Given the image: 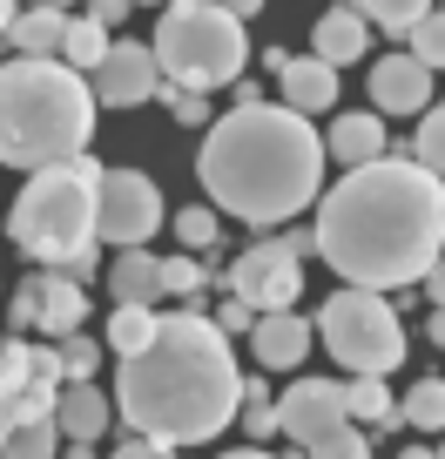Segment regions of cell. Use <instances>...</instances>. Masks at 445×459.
I'll list each match as a JSON object with an SVG mask.
<instances>
[{
    "mask_svg": "<svg viewBox=\"0 0 445 459\" xmlns=\"http://www.w3.org/2000/svg\"><path fill=\"white\" fill-rule=\"evenodd\" d=\"M317 257L358 290L425 284L445 257V176L425 162H364L317 196Z\"/></svg>",
    "mask_w": 445,
    "mask_h": 459,
    "instance_id": "cell-1",
    "label": "cell"
},
{
    "mask_svg": "<svg viewBox=\"0 0 445 459\" xmlns=\"http://www.w3.org/2000/svg\"><path fill=\"white\" fill-rule=\"evenodd\" d=\"M116 405L135 426V439L202 446L244 412V372L230 359V331L202 311L162 317L156 344L122 359Z\"/></svg>",
    "mask_w": 445,
    "mask_h": 459,
    "instance_id": "cell-2",
    "label": "cell"
},
{
    "mask_svg": "<svg viewBox=\"0 0 445 459\" xmlns=\"http://www.w3.org/2000/svg\"><path fill=\"white\" fill-rule=\"evenodd\" d=\"M324 162L330 156H324V135L311 129V115L284 108V101H244V108L216 115L202 129L196 183L210 189L216 210L263 230V223L311 210Z\"/></svg>",
    "mask_w": 445,
    "mask_h": 459,
    "instance_id": "cell-3",
    "label": "cell"
},
{
    "mask_svg": "<svg viewBox=\"0 0 445 459\" xmlns=\"http://www.w3.org/2000/svg\"><path fill=\"white\" fill-rule=\"evenodd\" d=\"M95 129V88L68 61H0V162L7 169H55L81 162Z\"/></svg>",
    "mask_w": 445,
    "mask_h": 459,
    "instance_id": "cell-4",
    "label": "cell"
},
{
    "mask_svg": "<svg viewBox=\"0 0 445 459\" xmlns=\"http://www.w3.org/2000/svg\"><path fill=\"white\" fill-rule=\"evenodd\" d=\"M95 176L101 162H55V169H34L28 189L7 210V237L28 250L47 271L88 277L95 271Z\"/></svg>",
    "mask_w": 445,
    "mask_h": 459,
    "instance_id": "cell-5",
    "label": "cell"
},
{
    "mask_svg": "<svg viewBox=\"0 0 445 459\" xmlns=\"http://www.w3.org/2000/svg\"><path fill=\"white\" fill-rule=\"evenodd\" d=\"M156 61H162V82L169 88L210 95V88L244 74L250 34H244V21H236L230 7H216V0H175L156 21Z\"/></svg>",
    "mask_w": 445,
    "mask_h": 459,
    "instance_id": "cell-6",
    "label": "cell"
},
{
    "mask_svg": "<svg viewBox=\"0 0 445 459\" xmlns=\"http://www.w3.org/2000/svg\"><path fill=\"white\" fill-rule=\"evenodd\" d=\"M317 338L351 378H385L405 359V325L385 304V290H358V284L330 290L324 311H317Z\"/></svg>",
    "mask_w": 445,
    "mask_h": 459,
    "instance_id": "cell-7",
    "label": "cell"
},
{
    "mask_svg": "<svg viewBox=\"0 0 445 459\" xmlns=\"http://www.w3.org/2000/svg\"><path fill=\"white\" fill-rule=\"evenodd\" d=\"M162 223V189L142 169H101L95 176V237L116 250H142Z\"/></svg>",
    "mask_w": 445,
    "mask_h": 459,
    "instance_id": "cell-8",
    "label": "cell"
},
{
    "mask_svg": "<svg viewBox=\"0 0 445 459\" xmlns=\"http://www.w3.org/2000/svg\"><path fill=\"white\" fill-rule=\"evenodd\" d=\"M297 290H304V257L284 237H263V244H250L244 257L230 264V298H244L257 317L297 311Z\"/></svg>",
    "mask_w": 445,
    "mask_h": 459,
    "instance_id": "cell-9",
    "label": "cell"
},
{
    "mask_svg": "<svg viewBox=\"0 0 445 459\" xmlns=\"http://www.w3.org/2000/svg\"><path fill=\"white\" fill-rule=\"evenodd\" d=\"M277 426H284V439H297L304 453H311L317 439H330L338 426H351L345 385H338V378H297V385L277 399Z\"/></svg>",
    "mask_w": 445,
    "mask_h": 459,
    "instance_id": "cell-10",
    "label": "cell"
},
{
    "mask_svg": "<svg viewBox=\"0 0 445 459\" xmlns=\"http://www.w3.org/2000/svg\"><path fill=\"white\" fill-rule=\"evenodd\" d=\"M88 88H95V108H142V101L162 88L156 48H149V41H116L108 61L88 74Z\"/></svg>",
    "mask_w": 445,
    "mask_h": 459,
    "instance_id": "cell-11",
    "label": "cell"
},
{
    "mask_svg": "<svg viewBox=\"0 0 445 459\" xmlns=\"http://www.w3.org/2000/svg\"><path fill=\"white\" fill-rule=\"evenodd\" d=\"M372 108L378 115H425L432 108V68L418 55H385L372 61Z\"/></svg>",
    "mask_w": 445,
    "mask_h": 459,
    "instance_id": "cell-12",
    "label": "cell"
},
{
    "mask_svg": "<svg viewBox=\"0 0 445 459\" xmlns=\"http://www.w3.org/2000/svg\"><path fill=\"white\" fill-rule=\"evenodd\" d=\"M311 338H317L311 317H297V311H270V317H257V331H250V351H257L263 372H297L304 351H311Z\"/></svg>",
    "mask_w": 445,
    "mask_h": 459,
    "instance_id": "cell-13",
    "label": "cell"
},
{
    "mask_svg": "<svg viewBox=\"0 0 445 459\" xmlns=\"http://www.w3.org/2000/svg\"><path fill=\"white\" fill-rule=\"evenodd\" d=\"M364 48H372V21H364L358 7H330V14H317V28H311V55L317 61L351 68V61H364Z\"/></svg>",
    "mask_w": 445,
    "mask_h": 459,
    "instance_id": "cell-14",
    "label": "cell"
},
{
    "mask_svg": "<svg viewBox=\"0 0 445 459\" xmlns=\"http://www.w3.org/2000/svg\"><path fill=\"white\" fill-rule=\"evenodd\" d=\"M324 156L345 162V169H364V162H385V122H378V108L364 115H338L324 129Z\"/></svg>",
    "mask_w": 445,
    "mask_h": 459,
    "instance_id": "cell-15",
    "label": "cell"
},
{
    "mask_svg": "<svg viewBox=\"0 0 445 459\" xmlns=\"http://www.w3.org/2000/svg\"><path fill=\"white\" fill-rule=\"evenodd\" d=\"M88 317V290H81V277H68V271H41L34 277V325H47V331H61V338H74V325Z\"/></svg>",
    "mask_w": 445,
    "mask_h": 459,
    "instance_id": "cell-16",
    "label": "cell"
},
{
    "mask_svg": "<svg viewBox=\"0 0 445 459\" xmlns=\"http://www.w3.org/2000/svg\"><path fill=\"white\" fill-rule=\"evenodd\" d=\"M277 82H284V108H297V115H324V108H338V68H330V61H317V55L290 61Z\"/></svg>",
    "mask_w": 445,
    "mask_h": 459,
    "instance_id": "cell-17",
    "label": "cell"
},
{
    "mask_svg": "<svg viewBox=\"0 0 445 459\" xmlns=\"http://www.w3.org/2000/svg\"><path fill=\"white\" fill-rule=\"evenodd\" d=\"M34 378H61V351L7 338V344H0V405H7V399H21V392H28Z\"/></svg>",
    "mask_w": 445,
    "mask_h": 459,
    "instance_id": "cell-18",
    "label": "cell"
},
{
    "mask_svg": "<svg viewBox=\"0 0 445 459\" xmlns=\"http://www.w3.org/2000/svg\"><path fill=\"white\" fill-rule=\"evenodd\" d=\"M101 290H108L116 304L162 298V257H149V250H122V257L108 264V277H101Z\"/></svg>",
    "mask_w": 445,
    "mask_h": 459,
    "instance_id": "cell-19",
    "label": "cell"
},
{
    "mask_svg": "<svg viewBox=\"0 0 445 459\" xmlns=\"http://www.w3.org/2000/svg\"><path fill=\"white\" fill-rule=\"evenodd\" d=\"M55 426H61V439L95 446L101 432H108V399H101V385H68L61 405H55Z\"/></svg>",
    "mask_w": 445,
    "mask_h": 459,
    "instance_id": "cell-20",
    "label": "cell"
},
{
    "mask_svg": "<svg viewBox=\"0 0 445 459\" xmlns=\"http://www.w3.org/2000/svg\"><path fill=\"white\" fill-rule=\"evenodd\" d=\"M14 55H28V61H61V41H68V14L61 7H28V14L14 21Z\"/></svg>",
    "mask_w": 445,
    "mask_h": 459,
    "instance_id": "cell-21",
    "label": "cell"
},
{
    "mask_svg": "<svg viewBox=\"0 0 445 459\" xmlns=\"http://www.w3.org/2000/svg\"><path fill=\"white\" fill-rule=\"evenodd\" d=\"M61 378H34L28 392H21V399H7L0 405V453H7V439H14L21 426H41V419H55V405H61Z\"/></svg>",
    "mask_w": 445,
    "mask_h": 459,
    "instance_id": "cell-22",
    "label": "cell"
},
{
    "mask_svg": "<svg viewBox=\"0 0 445 459\" xmlns=\"http://www.w3.org/2000/svg\"><path fill=\"white\" fill-rule=\"evenodd\" d=\"M162 331V317L149 311V304H116V317H108V351L116 359H135V351H149Z\"/></svg>",
    "mask_w": 445,
    "mask_h": 459,
    "instance_id": "cell-23",
    "label": "cell"
},
{
    "mask_svg": "<svg viewBox=\"0 0 445 459\" xmlns=\"http://www.w3.org/2000/svg\"><path fill=\"white\" fill-rule=\"evenodd\" d=\"M108 48H116V41H108V28L81 14V21H68V41H61V61H68L74 74H95L101 61H108Z\"/></svg>",
    "mask_w": 445,
    "mask_h": 459,
    "instance_id": "cell-24",
    "label": "cell"
},
{
    "mask_svg": "<svg viewBox=\"0 0 445 459\" xmlns=\"http://www.w3.org/2000/svg\"><path fill=\"white\" fill-rule=\"evenodd\" d=\"M398 419H405V426H418V432H445V378H418V385L405 392Z\"/></svg>",
    "mask_w": 445,
    "mask_h": 459,
    "instance_id": "cell-25",
    "label": "cell"
},
{
    "mask_svg": "<svg viewBox=\"0 0 445 459\" xmlns=\"http://www.w3.org/2000/svg\"><path fill=\"white\" fill-rule=\"evenodd\" d=\"M345 405H351V419H358V426H391V419H398L385 378H351V385H345Z\"/></svg>",
    "mask_w": 445,
    "mask_h": 459,
    "instance_id": "cell-26",
    "label": "cell"
},
{
    "mask_svg": "<svg viewBox=\"0 0 445 459\" xmlns=\"http://www.w3.org/2000/svg\"><path fill=\"white\" fill-rule=\"evenodd\" d=\"M432 7H439V0H358V14L372 21V28H385V34H412Z\"/></svg>",
    "mask_w": 445,
    "mask_h": 459,
    "instance_id": "cell-27",
    "label": "cell"
},
{
    "mask_svg": "<svg viewBox=\"0 0 445 459\" xmlns=\"http://www.w3.org/2000/svg\"><path fill=\"white\" fill-rule=\"evenodd\" d=\"M175 237H183L189 257H216V244H223V223H216V210H175Z\"/></svg>",
    "mask_w": 445,
    "mask_h": 459,
    "instance_id": "cell-28",
    "label": "cell"
},
{
    "mask_svg": "<svg viewBox=\"0 0 445 459\" xmlns=\"http://www.w3.org/2000/svg\"><path fill=\"white\" fill-rule=\"evenodd\" d=\"M0 459H61V426H55V419L21 426L14 439H7V453H0Z\"/></svg>",
    "mask_w": 445,
    "mask_h": 459,
    "instance_id": "cell-29",
    "label": "cell"
},
{
    "mask_svg": "<svg viewBox=\"0 0 445 459\" xmlns=\"http://www.w3.org/2000/svg\"><path fill=\"white\" fill-rule=\"evenodd\" d=\"M250 426V439H270V432H284L277 426V399L263 392V378H244V412H236Z\"/></svg>",
    "mask_w": 445,
    "mask_h": 459,
    "instance_id": "cell-30",
    "label": "cell"
},
{
    "mask_svg": "<svg viewBox=\"0 0 445 459\" xmlns=\"http://www.w3.org/2000/svg\"><path fill=\"white\" fill-rule=\"evenodd\" d=\"M412 162H425L432 176H445V108H425V122H418V135H412Z\"/></svg>",
    "mask_w": 445,
    "mask_h": 459,
    "instance_id": "cell-31",
    "label": "cell"
},
{
    "mask_svg": "<svg viewBox=\"0 0 445 459\" xmlns=\"http://www.w3.org/2000/svg\"><path fill=\"white\" fill-rule=\"evenodd\" d=\"M162 290L169 298H196V290H210V271H202V257H162Z\"/></svg>",
    "mask_w": 445,
    "mask_h": 459,
    "instance_id": "cell-32",
    "label": "cell"
},
{
    "mask_svg": "<svg viewBox=\"0 0 445 459\" xmlns=\"http://www.w3.org/2000/svg\"><path fill=\"white\" fill-rule=\"evenodd\" d=\"M412 55L425 61V68H445V7H432V14L412 28Z\"/></svg>",
    "mask_w": 445,
    "mask_h": 459,
    "instance_id": "cell-33",
    "label": "cell"
},
{
    "mask_svg": "<svg viewBox=\"0 0 445 459\" xmlns=\"http://www.w3.org/2000/svg\"><path fill=\"white\" fill-rule=\"evenodd\" d=\"M95 365H101V344H88V338H68V344H61V378H68V385H88V378H95Z\"/></svg>",
    "mask_w": 445,
    "mask_h": 459,
    "instance_id": "cell-34",
    "label": "cell"
},
{
    "mask_svg": "<svg viewBox=\"0 0 445 459\" xmlns=\"http://www.w3.org/2000/svg\"><path fill=\"white\" fill-rule=\"evenodd\" d=\"M364 453H372V446H364V432H358V426H338L330 439H317V446H311V459H364Z\"/></svg>",
    "mask_w": 445,
    "mask_h": 459,
    "instance_id": "cell-35",
    "label": "cell"
},
{
    "mask_svg": "<svg viewBox=\"0 0 445 459\" xmlns=\"http://www.w3.org/2000/svg\"><path fill=\"white\" fill-rule=\"evenodd\" d=\"M169 108H175L183 129H202V122H210V95H189V88H169Z\"/></svg>",
    "mask_w": 445,
    "mask_h": 459,
    "instance_id": "cell-36",
    "label": "cell"
},
{
    "mask_svg": "<svg viewBox=\"0 0 445 459\" xmlns=\"http://www.w3.org/2000/svg\"><path fill=\"white\" fill-rule=\"evenodd\" d=\"M216 325H223V331H257V311H250L244 298H230L223 311H216Z\"/></svg>",
    "mask_w": 445,
    "mask_h": 459,
    "instance_id": "cell-37",
    "label": "cell"
},
{
    "mask_svg": "<svg viewBox=\"0 0 445 459\" xmlns=\"http://www.w3.org/2000/svg\"><path fill=\"white\" fill-rule=\"evenodd\" d=\"M116 459H175V446H162V439H129Z\"/></svg>",
    "mask_w": 445,
    "mask_h": 459,
    "instance_id": "cell-38",
    "label": "cell"
},
{
    "mask_svg": "<svg viewBox=\"0 0 445 459\" xmlns=\"http://www.w3.org/2000/svg\"><path fill=\"white\" fill-rule=\"evenodd\" d=\"M135 0H88V21H101V28H116L122 14H129Z\"/></svg>",
    "mask_w": 445,
    "mask_h": 459,
    "instance_id": "cell-39",
    "label": "cell"
},
{
    "mask_svg": "<svg viewBox=\"0 0 445 459\" xmlns=\"http://www.w3.org/2000/svg\"><path fill=\"white\" fill-rule=\"evenodd\" d=\"M425 298H432V311H445V257L432 264V277H425Z\"/></svg>",
    "mask_w": 445,
    "mask_h": 459,
    "instance_id": "cell-40",
    "label": "cell"
},
{
    "mask_svg": "<svg viewBox=\"0 0 445 459\" xmlns=\"http://www.w3.org/2000/svg\"><path fill=\"white\" fill-rule=\"evenodd\" d=\"M216 7H230L236 21H250V14H263V0H216Z\"/></svg>",
    "mask_w": 445,
    "mask_h": 459,
    "instance_id": "cell-41",
    "label": "cell"
},
{
    "mask_svg": "<svg viewBox=\"0 0 445 459\" xmlns=\"http://www.w3.org/2000/svg\"><path fill=\"white\" fill-rule=\"evenodd\" d=\"M425 338H432V344L445 351V311H432V317H425Z\"/></svg>",
    "mask_w": 445,
    "mask_h": 459,
    "instance_id": "cell-42",
    "label": "cell"
},
{
    "mask_svg": "<svg viewBox=\"0 0 445 459\" xmlns=\"http://www.w3.org/2000/svg\"><path fill=\"white\" fill-rule=\"evenodd\" d=\"M14 21H21V14H14V0H0V41L14 34Z\"/></svg>",
    "mask_w": 445,
    "mask_h": 459,
    "instance_id": "cell-43",
    "label": "cell"
},
{
    "mask_svg": "<svg viewBox=\"0 0 445 459\" xmlns=\"http://www.w3.org/2000/svg\"><path fill=\"white\" fill-rule=\"evenodd\" d=\"M223 459H277V453H263V446H244V453H223Z\"/></svg>",
    "mask_w": 445,
    "mask_h": 459,
    "instance_id": "cell-44",
    "label": "cell"
},
{
    "mask_svg": "<svg viewBox=\"0 0 445 459\" xmlns=\"http://www.w3.org/2000/svg\"><path fill=\"white\" fill-rule=\"evenodd\" d=\"M34 7H68V0H34Z\"/></svg>",
    "mask_w": 445,
    "mask_h": 459,
    "instance_id": "cell-45",
    "label": "cell"
},
{
    "mask_svg": "<svg viewBox=\"0 0 445 459\" xmlns=\"http://www.w3.org/2000/svg\"><path fill=\"white\" fill-rule=\"evenodd\" d=\"M149 7H175V0H149Z\"/></svg>",
    "mask_w": 445,
    "mask_h": 459,
    "instance_id": "cell-46",
    "label": "cell"
},
{
    "mask_svg": "<svg viewBox=\"0 0 445 459\" xmlns=\"http://www.w3.org/2000/svg\"><path fill=\"white\" fill-rule=\"evenodd\" d=\"M405 459H432V453H405Z\"/></svg>",
    "mask_w": 445,
    "mask_h": 459,
    "instance_id": "cell-47",
    "label": "cell"
},
{
    "mask_svg": "<svg viewBox=\"0 0 445 459\" xmlns=\"http://www.w3.org/2000/svg\"><path fill=\"white\" fill-rule=\"evenodd\" d=\"M439 7H445V0H439Z\"/></svg>",
    "mask_w": 445,
    "mask_h": 459,
    "instance_id": "cell-48",
    "label": "cell"
}]
</instances>
